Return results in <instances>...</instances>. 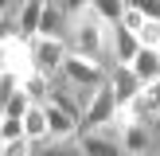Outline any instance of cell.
I'll return each mask as SVG.
<instances>
[{"label":"cell","mask_w":160,"mask_h":156,"mask_svg":"<svg viewBox=\"0 0 160 156\" xmlns=\"http://www.w3.org/2000/svg\"><path fill=\"white\" fill-rule=\"evenodd\" d=\"M67 47H70V55L98 62V66L109 74V66H113V59H109V23H102L98 16H94V8H86V12L70 23Z\"/></svg>","instance_id":"6da1fadb"},{"label":"cell","mask_w":160,"mask_h":156,"mask_svg":"<svg viewBox=\"0 0 160 156\" xmlns=\"http://www.w3.org/2000/svg\"><path fill=\"white\" fill-rule=\"evenodd\" d=\"M20 137H23V121H16V117H0V144L20 140Z\"/></svg>","instance_id":"44dd1931"},{"label":"cell","mask_w":160,"mask_h":156,"mask_svg":"<svg viewBox=\"0 0 160 156\" xmlns=\"http://www.w3.org/2000/svg\"><path fill=\"white\" fill-rule=\"evenodd\" d=\"M70 23H74V20L62 12V4H59V0H47L35 39H62V43H67V39H70Z\"/></svg>","instance_id":"8992f818"},{"label":"cell","mask_w":160,"mask_h":156,"mask_svg":"<svg viewBox=\"0 0 160 156\" xmlns=\"http://www.w3.org/2000/svg\"><path fill=\"white\" fill-rule=\"evenodd\" d=\"M106 82H109V90H113V101H117V105H125V101H133L141 94V82H137V74H133L129 66H109Z\"/></svg>","instance_id":"9c48e42d"},{"label":"cell","mask_w":160,"mask_h":156,"mask_svg":"<svg viewBox=\"0 0 160 156\" xmlns=\"http://www.w3.org/2000/svg\"><path fill=\"white\" fill-rule=\"evenodd\" d=\"M23 137H28L31 144H43V140L51 137V129H47V109L43 105H31L28 113H23Z\"/></svg>","instance_id":"4fadbf2b"},{"label":"cell","mask_w":160,"mask_h":156,"mask_svg":"<svg viewBox=\"0 0 160 156\" xmlns=\"http://www.w3.org/2000/svg\"><path fill=\"white\" fill-rule=\"evenodd\" d=\"M35 156H82V148H78V137H70V140H43V144H35Z\"/></svg>","instance_id":"2e32d148"},{"label":"cell","mask_w":160,"mask_h":156,"mask_svg":"<svg viewBox=\"0 0 160 156\" xmlns=\"http://www.w3.org/2000/svg\"><path fill=\"white\" fill-rule=\"evenodd\" d=\"M113 117H117L113 90H109V82H102L98 90H94V98H90V105H86V113H82V129H102V125H113ZM82 129H78V133H82Z\"/></svg>","instance_id":"277c9868"},{"label":"cell","mask_w":160,"mask_h":156,"mask_svg":"<svg viewBox=\"0 0 160 156\" xmlns=\"http://www.w3.org/2000/svg\"><path fill=\"white\" fill-rule=\"evenodd\" d=\"M148 133H152V140H156V144H160V113L152 117V121H148Z\"/></svg>","instance_id":"484cf974"},{"label":"cell","mask_w":160,"mask_h":156,"mask_svg":"<svg viewBox=\"0 0 160 156\" xmlns=\"http://www.w3.org/2000/svg\"><path fill=\"white\" fill-rule=\"evenodd\" d=\"M43 8H47V0H28V4H20V12L12 16V20H16V31H20L23 39H35L39 20H43Z\"/></svg>","instance_id":"30bf717a"},{"label":"cell","mask_w":160,"mask_h":156,"mask_svg":"<svg viewBox=\"0 0 160 156\" xmlns=\"http://www.w3.org/2000/svg\"><path fill=\"white\" fill-rule=\"evenodd\" d=\"M137 55H141L137 35H133V31H125L121 23H113V27H109V59H113V66H129Z\"/></svg>","instance_id":"52a82bcc"},{"label":"cell","mask_w":160,"mask_h":156,"mask_svg":"<svg viewBox=\"0 0 160 156\" xmlns=\"http://www.w3.org/2000/svg\"><path fill=\"white\" fill-rule=\"evenodd\" d=\"M62 78H67V86H74V90H98V86L106 82V70H102L98 62H90V59H78V55H67V66H62Z\"/></svg>","instance_id":"5b68a950"},{"label":"cell","mask_w":160,"mask_h":156,"mask_svg":"<svg viewBox=\"0 0 160 156\" xmlns=\"http://www.w3.org/2000/svg\"><path fill=\"white\" fill-rule=\"evenodd\" d=\"M28 109H31V98L23 94V86H20V90H16V98L4 105V113H0V117H16V121H23V113H28Z\"/></svg>","instance_id":"d6986e66"},{"label":"cell","mask_w":160,"mask_h":156,"mask_svg":"<svg viewBox=\"0 0 160 156\" xmlns=\"http://www.w3.org/2000/svg\"><path fill=\"white\" fill-rule=\"evenodd\" d=\"M43 109H47V129H51L47 140H70V137H78V121H74V117H67L62 109H55V105H43Z\"/></svg>","instance_id":"7c38bea8"},{"label":"cell","mask_w":160,"mask_h":156,"mask_svg":"<svg viewBox=\"0 0 160 156\" xmlns=\"http://www.w3.org/2000/svg\"><path fill=\"white\" fill-rule=\"evenodd\" d=\"M59 4H62V12H67L70 20H78V16L90 8V0H59Z\"/></svg>","instance_id":"d4e9b609"},{"label":"cell","mask_w":160,"mask_h":156,"mask_svg":"<svg viewBox=\"0 0 160 156\" xmlns=\"http://www.w3.org/2000/svg\"><path fill=\"white\" fill-rule=\"evenodd\" d=\"M125 8L141 12L145 20H160V0H125Z\"/></svg>","instance_id":"603a6c76"},{"label":"cell","mask_w":160,"mask_h":156,"mask_svg":"<svg viewBox=\"0 0 160 156\" xmlns=\"http://www.w3.org/2000/svg\"><path fill=\"white\" fill-rule=\"evenodd\" d=\"M0 156H35V144H31L28 137L8 140V144H0Z\"/></svg>","instance_id":"7402d4cb"},{"label":"cell","mask_w":160,"mask_h":156,"mask_svg":"<svg viewBox=\"0 0 160 156\" xmlns=\"http://www.w3.org/2000/svg\"><path fill=\"white\" fill-rule=\"evenodd\" d=\"M78 148H82V156H125L121 152V133H117V125L82 129V133H78Z\"/></svg>","instance_id":"3957f363"},{"label":"cell","mask_w":160,"mask_h":156,"mask_svg":"<svg viewBox=\"0 0 160 156\" xmlns=\"http://www.w3.org/2000/svg\"><path fill=\"white\" fill-rule=\"evenodd\" d=\"M90 8H94V16H98L102 23H121V16H125V0H90Z\"/></svg>","instance_id":"9a60e30c"},{"label":"cell","mask_w":160,"mask_h":156,"mask_svg":"<svg viewBox=\"0 0 160 156\" xmlns=\"http://www.w3.org/2000/svg\"><path fill=\"white\" fill-rule=\"evenodd\" d=\"M137 43H141V51H160V20H145L141 23Z\"/></svg>","instance_id":"e0dca14e"},{"label":"cell","mask_w":160,"mask_h":156,"mask_svg":"<svg viewBox=\"0 0 160 156\" xmlns=\"http://www.w3.org/2000/svg\"><path fill=\"white\" fill-rule=\"evenodd\" d=\"M117 133H121V152L125 156H152L156 140L148 133V125H121Z\"/></svg>","instance_id":"ba28073f"},{"label":"cell","mask_w":160,"mask_h":156,"mask_svg":"<svg viewBox=\"0 0 160 156\" xmlns=\"http://www.w3.org/2000/svg\"><path fill=\"white\" fill-rule=\"evenodd\" d=\"M0 74H4V66H0Z\"/></svg>","instance_id":"83f0119b"},{"label":"cell","mask_w":160,"mask_h":156,"mask_svg":"<svg viewBox=\"0 0 160 156\" xmlns=\"http://www.w3.org/2000/svg\"><path fill=\"white\" fill-rule=\"evenodd\" d=\"M152 156H160V144H156V148H152Z\"/></svg>","instance_id":"4316f807"},{"label":"cell","mask_w":160,"mask_h":156,"mask_svg":"<svg viewBox=\"0 0 160 156\" xmlns=\"http://www.w3.org/2000/svg\"><path fill=\"white\" fill-rule=\"evenodd\" d=\"M67 55H70V47L62 43V39H31V70H39V74H47V78L62 74Z\"/></svg>","instance_id":"7a4b0ae2"},{"label":"cell","mask_w":160,"mask_h":156,"mask_svg":"<svg viewBox=\"0 0 160 156\" xmlns=\"http://www.w3.org/2000/svg\"><path fill=\"white\" fill-rule=\"evenodd\" d=\"M23 94L31 98V105H47V101H51V78L39 74V70H31V74L23 78Z\"/></svg>","instance_id":"5bb4252c"},{"label":"cell","mask_w":160,"mask_h":156,"mask_svg":"<svg viewBox=\"0 0 160 156\" xmlns=\"http://www.w3.org/2000/svg\"><path fill=\"white\" fill-rule=\"evenodd\" d=\"M20 86H23L20 74H12V70H4V74H0V113H4V105L16 98V90H20Z\"/></svg>","instance_id":"ac0fdd59"},{"label":"cell","mask_w":160,"mask_h":156,"mask_svg":"<svg viewBox=\"0 0 160 156\" xmlns=\"http://www.w3.org/2000/svg\"><path fill=\"white\" fill-rule=\"evenodd\" d=\"M141 101H145V113H148V121L160 113V82H152V86H145L141 90Z\"/></svg>","instance_id":"ffe728a7"},{"label":"cell","mask_w":160,"mask_h":156,"mask_svg":"<svg viewBox=\"0 0 160 156\" xmlns=\"http://www.w3.org/2000/svg\"><path fill=\"white\" fill-rule=\"evenodd\" d=\"M129 70H133V74H137L141 90H145V86H152V82H160V55H156V51H141L137 59L129 62Z\"/></svg>","instance_id":"8fae6325"},{"label":"cell","mask_w":160,"mask_h":156,"mask_svg":"<svg viewBox=\"0 0 160 156\" xmlns=\"http://www.w3.org/2000/svg\"><path fill=\"white\" fill-rule=\"evenodd\" d=\"M156 55H160V51H156Z\"/></svg>","instance_id":"f1b7e54d"},{"label":"cell","mask_w":160,"mask_h":156,"mask_svg":"<svg viewBox=\"0 0 160 156\" xmlns=\"http://www.w3.org/2000/svg\"><path fill=\"white\" fill-rule=\"evenodd\" d=\"M141 23H145V16H141V12H133V8H125V16H121V27L137 35V31H141Z\"/></svg>","instance_id":"cb8c5ba5"}]
</instances>
